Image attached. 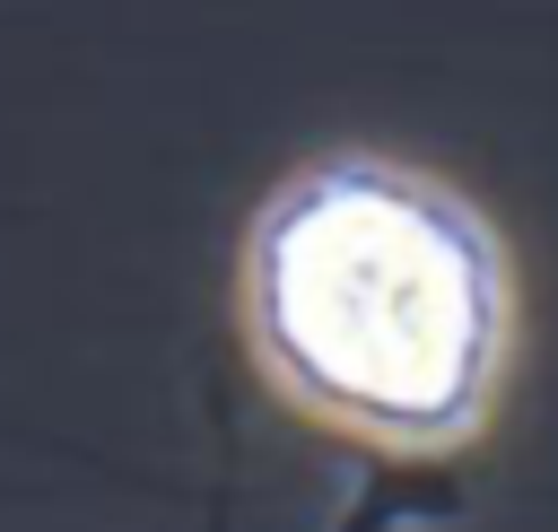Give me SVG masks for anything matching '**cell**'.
I'll return each instance as SVG.
<instances>
[{
  "label": "cell",
  "mask_w": 558,
  "mask_h": 532,
  "mask_svg": "<svg viewBox=\"0 0 558 532\" xmlns=\"http://www.w3.org/2000/svg\"><path fill=\"white\" fill-rule=\"evenodd\" d=\"M506 253L436 174L323 157L244 235V331L262 375L384 454L462 445L506 375Z\"/></svg>",
  "instance_id": "obj_1"
}]
</instances>
